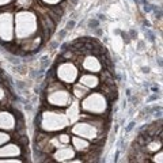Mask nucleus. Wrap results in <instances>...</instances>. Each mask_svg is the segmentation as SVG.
<instances>
[{
  "instance_id": "obj_7",
  "label": "nucleus",
  "mask_w": 163,
  "mask_h": 163,
  "mask_svg": "<svg viewBox=\"0 0 163 163\" xmlns=\"http://www.w3.org/2000/svg\"><path fill=\"white\" fill-rule=\"evenodd\" d=\"M80 84L86 87H96L99 84L98 77L93 76V75H83L80 77Z\"/></svg>"
},
{
  "instance_id": "obj_8",
  "label": "nucleus",
  "mask_w": 163,
  "mask_h": 163,
  "mask_svg": "<svg viewBox=\"0 0 163 163\" xmlns=\"http://www.w3.org/2000/svg\"><path fill=\"white\" fill-rule=\"evenodd\" d=\"M71 140L74 143V150L75 151H88L90 150L88 143H87L86 140H83V139L80 140V139H77V137H72Z\"/></svg>"
},
{
  "instance_id": "obj_23",
  "label": "nucleus",
  "mask_w": 163,
  "mask_h": 163,
  "mask_svg": "<svg viewBox=\"0 0 163 163\" xmlns=\"http://www.w3.org/2000/svg\"><path fill=\"white\" fill-rule=\"evenodd\" d=\"M133 1H134V3H137V0H133Z\"/></svg>"
},
{
  "instance_id": "obj_14",
  "label": "nucleus",
  "mask_w": 163,
  "mask_h": 163,
  "mask_svg": "<svg viewBox=\"0 0 163 163\" xmlns=\"http://www.w3.org/2000/svg\"><path fill=\"white\" fill-rule=\"evenodd\" d=\"M65 35H67V30H65V29L60 30V31H58V34H57V39H56V41L61 42V41H63V39L65 38Z\"/></svg>"
},
{
  "instance_id": "obj_16",
  "label": "nucleus",
  "mask_w": 163,
  "mask_h": 163,
  "mask_svg": "<svg viewBox=\"0 0 163 163\" xmlns=\"http://www.w3.org/2000/svg\"><path fill=\"white\" fill-rule=\"evenodd\" d=\"M120 34H121V37H122V39H124L125 41V44H129V42H131V37H129V34L128 33H120Z\"/></svg>"
},
{
  "instance_id": "obj_2",
  "label": "nucleus",
  "mask_w": 163,
  "mask_h": 163,
  "mask_svg": "<svg viewBox=\"0 0 163 163\" xmlns=\"http://www.w3.org/2000/svg\"><path fill=\"white\" fill-rule=\"evenodd\" d=\"M42 18L39 19L38 25H39V29L42 31V35L45 38L46 37H50L52 33L54 31V26H56V22L52 19L50 16H46V15H41Z\"/></svg>"
},
{
  "instance_id": "obj_5",
  "label": "nucleus",
  "mask_w": 163,
  "mask_h": 163,
  "mask_svg": "<svg viewBox=\"0 0 163 163\" xmlns=\"http://www.w3.org/2000/svg\"><path fill=\"white\" fill-rule=\"evenodd\" d=\"M20 153H22V150L16 144H8V145L0 147V156H16Z\"/></svg>"
},
{
  "instance_id": "obj_15",
  "label": "nucleus",
  "mask_w": 163,
  "mask_h": 163,
  "mask_svg": "<svg viewBox=\"0 0 163 163\" xmlns=\"http://www.w3.org/2000/svg\"><path fill=\"white\" fill-rule=\"evenodd\" d=\"M75 25H76V23H75V20H68V22H67V26H65V30H67V31L72 30V29L75 27Z\"/></svg>"
},
{
  "instance_id": "obj_11",
  "label": "nucleus",
  "mask_w": 163,
  "mask_h": 163,
  "mask_svg": "<svg viewBox=\"0 0 163 163\" xmlns=\"http://www.w3.org/2000/svg\"><path fill=\"white\" fill-rule=\"evenodd\" d=\"M87 26H88V29L95 30L99 27V20L98 19H90L88 22H87Z\"/></svg>"
},
{
  "instance_id": "obj_6",
  "label": "nucleus",
  "mask_w": 163,
  "mask_h": 163,
  "mask_svg": "<svg viewBox=\"0 0 163 163\" xmlns=\"http://www.w3.org/2000/svg\"><path fill=\"white\" fill-rule=\"evenodd\" d=\"M83 68L88 72H99L101 69V64H99V61L96 60L95 57L93 56H87L83 61Z\"/></svg>"
},
{
  "instance_id": "obj_13",
  "label": "nucleus",
  "mask_w": 163,
  "mask_h": 163,
  "mask_svg": "<svg viewBox=\"0 0 163 163\" xmlns=\"http://www.w3.org/2000/svg\"><path fill=\"white\" fill-rule=\"evenodd\" d=\"M145 38H147L150 42H155V38H156V37H155V34H153L151 30L147 29L145 30Z\"/></svg>"
},
{
  "instance_id": "obj_1",
  "label": "nucleus",
  "mask_w": 163,
  "mask_h": 163,
  "mask_svg": "<svg viewBox=\"0 0 163 163\" xmlns=\"http://www.w3.org/2000/svg\"><path fill=\"white\" fill-rule=\"evenodd\" d=\"M72 132L76 133V134H79V136H82V137H86V139H95L96 133H98V131H96L95 126L87 124V122L76 124L74 126V129H72Z\"/></svg>"
},
{
  "instance_id": "obj_20",
  "label": "nucleus",
  "mask_w": 163,
  "mask_h": 163,
  "mask_svg": "<svg viewBox=\"0 0 163 163\" xmlns=\"http://www.w3.org/2000/svg\"><path fill=\"white\" fill-rule=\"evenodd\" d=\"M106 16L103 15V14H98V20H105Z\"/></svg>"
},
{
  "instance_id": "obj_3",
  "label": "nucleus",
  "mask_w": 163,
  "mask_h": 163,
  "mask_svg": "<svg viewBox=\"0 0 163 163\" xmlns=\"http://www.w3.org/2000/svg\"><path fill=\"white\" fill-rule=\"evenodd\" d=\"M15 120L12 114L8 112H0V129H14L15 128Z\"/></svg>"
},
{
  "instance_id": "obj_9",
  "label": "nucleus",
  "mask_w": 163,
  "mask_h": 163,
  "mask_svg": "<svg viewBox=\"0 0 163 163\" xmlns=\"http://www.w3.org/2000/svg\"><path fill=\"white\" fill-rule=\"evenodd\" d=\"M74 93H75V95H76L77 98H83V96L87 95V90L84 88V87L79 88V86H75L74 87Z\"/></svg>"
},
{
  "instance_id": "obj_19",
  "label": "nucleus",
  "mask_w": 163,
  "mask_h": 163,
  "mask_svg": "<svg viewBox=\"0 0 163 163\" xmlns=\"http://www.w3.org/2000/svg\"><path fill=\"white\" fill-rule=\"evenodd\" d=\"M129 37H131V39H136L137 38V31L136 30H131L129 31Z\"/></svg>"
},
{
  "instance_id": "obj_12",
  "label": "nucleus",
  "mask_w": 163,
  "mask_h": 163,
  "mask_svg": "<svg viewBox=\"0 0 163 163\" xmlns=\"http://www.w3.org/2000/svg\"><path fill=\"white\" fill-rule=\"evenodd\" d=\"M8 140H10V136H8L7 133H4V132H0V147Z\"/></svg>"
},
{
  "instance_id": "obj_18",
  "label": "nucleus",
  "mask_w": 163,
  "mask_h": 163,
  "mask_svg": "<svg viewBox=\"0 0 163 163\" xmlns=\"http://www.w3.org/2000/svg\"><path fill=\"white\" fill-rule=\"evenodd\" d=\"M58 46H60V42H58V41H52L50 44H49V48H50L52 50L56 49V48H58Z\"/></svg>"
},
{
  "instance_id": "obj_21",
  "label": "nucleus",
  "mask_w": 163,
  "mask_h": 163,
  "mask_svg": "<svg viewBox=\"0 0 163 163\" xmlns=\"http://www.w3.org/2000/svg\"><path fill=\"white\" fill-rule=\"evenodd\" d=\"M141 69H143L144 74H148V72H150V68H148V67H143Z\"/></svg>"
},
{
  "instance_id": "obj_10",
  "label": "nucleus",
  "mask_w": 163,
  "mask_h": 163,
  "mask_svg": "<svg viewBox=\"0 0 163 163\" xmlns=\"http://www.w3.org/2000/svg\"><path fill=\"white\" fill-rule=\"evenodd\" d=\"M39 63H41V71H42V72H45V69L49 67V57H48V56H44V57H41Z\"/></svg>"
},
{
  "instance_id": "obj_17",
  "label": "nucleus",
  "mask_w": 163,
  "mask_h": 163,
  "mask_svg": "<svg viewBox=\"0 0 163 163\" xmlns=\"http://www.w3.org/2000/svg\"><path fill=\"white\" fill-rule=\"evenodd\" d=\"M134 125H136V122H134V121H131V122H129V125H128V126L125 128V132H126V133H129V132H131L132 129L134 128Z\"/></svg>"
},
{
  "instance_id": "obj_4",
  "label": "nucleus",
  "mask_w": 163,
  "mask_h": 163,
  "mask_svg": "<svg viewBox=\"0 0 163 163\" xmlns=\"http://www.w3.org/2000/svg\"><path fill=\"white\" fill-rule=\"evenodd\" d=\"M75 152H76V151L71 147H61L58 151H56V153H54L53 156L56 158V160H61V162L68 160V162H69V160L75 156Z\"/></svg>"
},
{
  "instance_id": "obj_22",
  "label": "nucleus",
  "mask_w": 163,
  "mask_h": 163,
  "mask_svg": "<svg viewBox=\"0 0 163 163\" xmlns=\"http://www.w3.org/2000/svg\"><path fill=\"white\" fill-rule=\"evenodd\" d=\"M77 3V0H71V4H76Z\"/></svg>"
}]
</instances>
